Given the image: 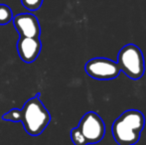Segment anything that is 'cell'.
I'll return each mask as SVG.
<instances>
[{
	"instance_id": "obj_1",
	"label": "cell",
	"mask_w": 146,
	"mask_h": 145,
	"mask_svg": "<svg viewBox=\"0 0 146 145\" xmlns=\"http://www.w3.org/2000/svg\"><path fill=\"white\" fill-rule=\"evenodd\" d=\"M4 121L21 122L24 130L31 136L44 132L51 122V114L37 93L24 103L22 109H12L2 115Z\"/></svg>"
},
{
	"instance_id": "obj_2",
	"label": "cell",
	"mask_w": 146,
	"mask_h": 145,
	"mask_svg": "<svg viewBox=\"0 0 146 145\" xmlns=\"http://www.w3.org/2000/svg\"><path fill=\"white\" fill-rule=\"evenodd\" d=\"M144 126L145 116L140 110H125L112 123V136L118 145H135Z\"/></svg>"
},
{
	"instance_id": "obj_3",
	"label": "cell",
	"mask_w": 146,
	"mask_h": 145,
	"mask_svg": "<svg viewBox=\"0 0 146 145\" xmlns=\"http://www.w3.org/2000/svg\"><path fill=\"white\" fill-rule=\"evenodd\" d=\"M106 134V124L94 111H88L70 132L74 145H90L102 141Z\"/></svg>"
},
{
	"instance_id": "obj_4",
	"label": "cell",
	"mask_w": 146,
	"mask_h": 145,
	"mask_svg": "<svg viewBox=\"0 0 146 145\" xmlns=\"http://www.w3.org/2000/svg\"><path fill=\"white\" fill-rule=\"evenodd\" d=\"M117 64L129 79H139L145 73V61L142 51L134 44H127L120 49Z\"/></svg>"
},
{
	"instance_id": "obj_5",
	"label": "cell",
	"mask_w": 146,
	"mask_h": 145,
	"mask_svg": "<svg viewBox=\"0 0 146 145\" xmlns=\"http://www.w3.org/2000/svg\"><path fill=\"white\" fill-rule=\"evenodd\" d=\"M85 70L90 77L100 81L113 79L118 77L121 72L117 62L108 58L90 59L86 64Z\"/></svg>"
},
{
	"instance_id": "obj_6",
	"label": "cell",
	"mask_w": 146,
	"mask_h": 145,
	"mask_svg": "<svg viewBox=\"0 0 146 145\" xmlns=\"http://www.w3.org/2000/svg\"><path fill=\"white\" fill-rule=\"evenodd\" d=\"M14 28L19 37L25 38H40L41 26L39 20L32 13H20L13 17Z\"/></svg>"
},
{
	"instance_id": "obj_7",
	"label": "cell",
	"mask_w": 146,
	"mask_h": 145,
	"mask_svg": "<svg viewBox=\"0 0 146 145\" xmlns=\"http://www.w3.org/2000/svg\"><path fill=\"white\" fill-rule=\"evenodd\" d=\"M18 55L23 62L30 64L38 59L42 50V42L40 38H25L19 37L16 44Z\"/></svg>"
},
{
	"instance_id": "obj_8",
	"label": "cell",
	"mask_w": 146,
	"mask_h": 145,
	"mask_svg": "<svg viewBox=\"0 0 146 145\" xmlns=\"http://www.w3.org/2000/svg\"><path fill=\"white\" fill-rule=\"evenodd\" d=\"M13 12L12 9L6 4H0V25L4 26L13 20Z\"/></svg>"
},
{
	"instance_id": "obj_9",
	"label": "cell",
	"mask_w": 146,
	"mask_h": 145,
	"mask_svg": "<svg viewBox=\"0 0 146 145\" xmlns=\"http://www.w3.org/2000/svg\"><path fill=\"white\" fill-rule=\"evenodd\" d=\"M44 0H21L23 7H25L28 11L35 12L40 9Z\"/></svg>"
}]
</instances>
